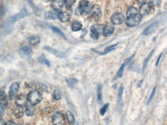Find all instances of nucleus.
I'll use <instances>...</instances> for the list:
<instances>
[{
    "label": "nucleus",
    "instance_id": "obj_1",
    "mask_svg": "<svg viewBox=\"0 0 167 125\" xmlns=\"http://www.w3.org/2000/svg\"><path fill=\"white\" fill-rule=\"evenodd\" d=\"M27 100L32 105L40 103L43 99V95L40 90H35L30 91L27 96Z\"/></svg>",
    "mask_w": 167,
    "mask_h": 125
},
{
    "label": "nucleus",
    "instance_id": "obj_2",
    "mask_svg": "<svg viewBox=\"0 0 167 125\" xmlns=\"http://www.w3.org/2000/svg\"><path fill=\"white\" fill-rule=\"evenodd\" d=\"M142 18L143 17L139 13L128 16L125 19V24L127 26L131 28L137 26L142 21Z\"/></svg>",
    "mask_w": 167,
    "mask_h": 125
},
{
    "label": "nucleus",
    "instance_id": "obj_3",
    "mask_svg": "<svg viewBox=\"0 0 167 125\" xmlns=\"http://www.w3.org/2000/svg\"><path fill=\"white\" fill-rule=\"evenodd\" d=\"M92 6L87 0H81L79 3L78 10L81 14L86 15L91 12Z\"/></svg>",
    "mask_w": 167,
    "mask_h": 125
},
{
    "label": "nucleus",
    "instance_id": "obj_4",
    "mask_svg": "<svg viewBox=\"0 0 167 125\" xmlns=\"http://www.w3.org/2000/svg\"><path fill=\"white\" fill-rule=\"evenodd\" d=\"M125 21V16L122 13L117 12L112 15L111 17V23L113 24L119 25L122 24Z\"/></svg>",
    "mask_w": 167,
    "mask_h": 125
},
{
    "label": "nucleus",
    "instance_id": "obj_5",
    "mask_svg": "<svg viewBox=\"0 0 167 125\" xmlns=\"http://www.w3.org/2000/svg\"><path fill=\"white\" fill-rule=\"evenodd\" d=\"M61 11L60 9H53V10L47 11L45 13V19L46 20H55L58 19L59 15Z\"/></svg>",
    "mask_w": 167,
    "mask_h": 125
},
{
    "label": "nucleus",
    "instance_id": "obj_6",
    "mask_svg": "<svg viewBox=\"0 0 167 125\" xmlns=\"http://www.w3.org/2000/svg\"><path fill=\"white\" fill-rule=\"evenodd\" d=\"M32 50L31 47L29 46H24L20 48L19 53L21 57L24 59L29 58L31 57Z\"/></svg>",
    "mask_w": 167,
    "mask_h": 125
},
{
    "label": "nucleus",
    "instance_id": "obj_7",
    "mask_svg": "<svg viewBox=\"0 0 167 125\" xmlns=\"http://www.w3.org/2000/svg\"><path fill=\"white\" fill-rule=\"evenodd\" d=\"M152 10V4L149 3H144L139 8V14L142 17L150 13Z\"/></svg>",
    "mask_w": 167,
    "mask_h": 125
},
{
    "label": "nucleus",
    "instance_id": "obj_8",
    "mask_svg": "<svg viewBox=\"0 0 167 125\" xmlns=\"http://www.w3.org/2000/svg\"><path fill=\"white\" fill-rule=\"evenodd\" d=\"M43 49L46 51L47 52H49L51 54L54 55L56 57H58L60 58H64L66 57V54L65 53L61 52V51L55 50L54 48H52L50 46H45L43 47Z\"/></svg>",
    "mask_w": 167,
    "mask_h": 125
},
{
    "label": "nucleus",
    "instance_id": "obj_9",
    "mask_svg": "<svg viewBox=\"0 0 167 125\" xmlns=\"http://www.w3.org/2000/svg\"><path fill=\"white\" fill-rule=\"evenodd\" d=\"M52 122L54 125H63L65 122V118L63 114L57 112L52 118Z\"/></svg>",
    "mask_w": 167,
    "mask_h": 125
},
{
    "label": "nucleus",
    "instance_id": "obj_10",
    "mask_svg": "<svg viewBox=\"0 0 167 125\" xmlns=\"http://www.w3.org/2000/svg\"><path fill=\"white\" fill-rule=\"evenodd\" d=\"M91 12H92V15L95 21H98L102 17V12L101 7L97 4H95L92 6Z\"/></svg>",
    "mask_w": 167,
    "mask_h": 125
},
{
    "label": "nucleus",
    "instance_id": "obj_11",
    "mask_svg": "<svg viewBox=\"0 0 167 125\" xmlns=\"http://www.w3.org/2000/svg\"><path fill=\"white\" fill-rule=\"evenodd\" d=\"M67 11H61L59 15L58 19L62 22H67L69 21L72 17V9H67Z\"/></svg>",
    "mask_w": 167,
    "mask_h": 125
},
{
    "label": "nucleus",
    "instance_id": "obj_12",
    "mask_svg": "<svg viewBox=\"0 0 167 125\" xmlns=\"http://www.w3.org/2000/svg\"><path fill=\"white\" fill-rule=\"evenodd\" d=\"M100 31H101V29L99 25H97V24L92 25L90 28L91 37L95 40L98 39L100 37V32H101Z\"/></svg>",
    "mask_w": 167,
    "mask_h": 125
},
{
    "label": "nucleus",
    "instance_id": "obj_13",
    "mask_svg": "<svg viewBox=\"0 0 167 125\" xmlns=\"http://www.w3.org/2000/svg\"><path fill=\"white\" fill-rule=\"evenodd\" d=\"M114 31V27L112 23H108L103 27L102 33L104 37L110 36Z\"/></svg>",
    "mask_w": 167,
    "mask_h": 125
},
{
    "label": "nucleus",
    "instance_id": "obj_14",
    "mask_svg": "<svg viewBox=\"0 0 167 125\" xmlns=\"http://www.w3.org/2000/svg\"><path fill=\"white\" fill-rule=\"evenodd\" d=\"M19 89V84L18 83L14 82L11 84L9 88V97L10 99H12L14 97Z\"/></svg>",
    "mask_w": 167,
    "mask_h": 125
},
{
    "label": "nucleus",
    "instance_id": "obj_15",
    "mask_svg": "<svg viewBox=\"0 0 167 125\" xmlns=\"http://www.w3.org/2000/svg\"><path fill=\"white\" fill-rule=\"evenodd\" d=\"M28 13L25 8H24L21 9V11L17 13V14L15 15L14 16L12 17L11 18V22H15L18 21L20 19H22L25 17L28 16Z\"/></svg>",
    "mask_w": 167,
    "mask_h": 125
},
{
    "label": "nucleus",
    "instance_id": "obj_16",
    "mask_svg": "<svg viewBox=\"0 0 167 125\" xmlns=\"http://www.w3.org/2000/svg\"><path fill=\"white\" fill-rule=\"evenodd\" d=\"M8 105V101L6 91L4 90H0V106L3 109L7 108Z\"/></svg>",
    "mask_w": 167,
    "mask_h": 125
},
{
    "label": "nucleus",
    "instance_id": "obj_17",
    "mask_svg": "<svg viewBox=\"0 0 167 125\" xmlns=\"http://www.w3.org/2000/svg\"><path fill=\"white\" fill-rule=\"evenodd\" d=\"M27 98L24 95H20L16 98L15 100V104L18 107H24L27 106Z\"/></svg>",
    "mask_w": 167,
    "mask_h": 125
},
{
    "label": "nucleus",
    "instance_id": "obj_18",
    "mask_svg": "<svg viewBox=\"0 0 167 125\" xmlns=\"http://www.w3.org/2000/svg\"><path fill=\"white\" fill-rule=\"evenodd\" d=\"M123 92H124V88L123 86H121L119 89L117 107L118 110H121L123 106Z\"/></svg>",
    "mask_w": 167,
    "mask_h": 125
},
{
    "label": "nucleus",
    "instance_id": "obj_19",
    "mask_svg": "<svg viewBox=\"0 0 167 125\" xmlns=\"http://www.w3.org/2000/svg\"><path fill=\"white\" fill-rule=\"evenodd\" d=\"M65 0H53L52 6L53 9H60L65 4Z\"/></svg>",
    "mask_w": 167,
    "mask_h": 125
},
{
    "label": "nucleus",
    "instance_id": "obj_20",
    "mask_svg": "<svg viewBox=\"0 0 167 125\" xmlns=\"http://www.w3.org/2000/svg\"><path fill=\"white\" fill-rule=\"evenodd\" d=\"M118 45V43H117V44H114V45H113L109 46V47L105 48V50H104L103 52H97V51H95V50H93V51H94V52H95L96 53L99 54V55H105V54H107V53L109 52H111V51L115 50V48H116V47Z\"/></svg>",
    "mask_w": 167,
    "mask_h": 125
},
{
    "label": "nucleus",
    "instance_id": "obj_21",
    "mask_svg": "<svg viewBox=\"0 0 167 125\" xmlns=\"http://www.w3.org/2000/svg\"><path fill=\"white\" fill-rule=\"evenodd\" d=\"M157 24H158L157 23H154L151 24V25H149L144 30V32H143V35H145V36H148V35L151 34L156 29Z\"/></svg>",
    "mask_w": 167,
    "mask_h": 125
},
{
    "label": "nucleus",
    "instance_id": "obj_22",
    "mask_svg": "<svg viewBox=\"0 0 167 125\" xmlns=\"http://www.w3.org/2000/svg\"><path fill=\"white\" fill-rule=\"evenodd\" d=\"M82 25L79 21H74L71 24V29L74 32H77L82 29Z\"/></svg>",
    "mask_w": 167,
    "mask_h": 125
},
{
    "label": "nucleus",
    "instance_id": "obj_23",
    "mask_svg": "<svg viewBox=\"0 0 167 125\" xmlns=\"http://www.w3.org/2000/svg\"><path fill=\"white\" fill-rule=\"evenodd\" d=\"M40 42V38L38 35H33L29 39V44L31 46H36Z\"/></svg>",
    "mask_w": 167,
    "mask_h": 125
},
{
    "label": "nucleus",
    "instance_id": "obj_24",
    "mask_svg": "<svg viewBox=\"0 0 167 125\" xmlns=\"http://www.w3.org/2000/svg\"><path fill=\"white\" fill-rule=\"evenodd\" d=\"M65 118L67 120V121L71 124L73 125L75 122V119L74 116L70 111H67L65 113Z\"/></svg>",
    "mask_w": 167,
    "mask_h": 125
},
{
    "label": "nucleus",
    "instance_id": "obj_25",
    "mask_svg": "<svg viewBox=\"0 0 167 125\" xmlns=\"http://www.w3.org/2000/svg\"><path fill=\"white\" fill-rule=\"evenodd\" d=\"M36 111V109L32 106H29L25 110V113L28 117L32 116L35 114Z\"/></svg>",
    "mask_w": 167,
    "mask_h": 125
},
{
    "label": "nucleus",
    "instance_id": "obj_26",
    "mask_svg": "<svg viewBox=\"0 0 167 125\" xmlns=\"http://www.w3.org/2000/svg\"><path fill=\"white\" fill-rule=\"evenodd\" d=\"M14 114L15 117L17 118L22 117L24 115V111L22 108L18 107L15 109L14 111Z\"/></svg>",
    "mask_w": 167,
    "mask_h": 125
},
{
    "label": "nucleus",
    "instance_id": "obj_27",
    "mask_svg": "<svg viewBox=\"0 0 167 125\" xmlns=\"http://www.w3.org/2000/svg\"><path fill=\"white\" fill-rule=\"evenodd\" d=\"M38 61L41 64H45L48 67H50L51 66V63H50V61L46 58L45 56L43 54H41L39 56V58H38Z\"/></svg>",
    "mask_w": 167,
    "mask_h": 125
},
{
    "label": "nucleus",
    "instance_id": "obj_28",
    "mask_svg": "<svg viewBox=\"0 0 167 125\" xmlns=\"http://www.w3.org/2000/svg\"><path fill=\"white\" fill-rule=\"evenodd\" d=\"M51 29H52L54 33L58 34V35H59V36L61 37H62V38L64 39L67 40V38L66 37L65 35H64V34L62 33V31H61L59 29H58L57 27L53 26L51 27Z\"/></svg>",
    "mask_w": 167,
    "mask_h": 125
},
{
    "label": "nucleus",
    "instance_id": "obj_29",
    "mask_svg": "<svg viewBox=\"0 0 167 125\" xmlns=\"http://www.w3.org/2000/svg\"><path fill=\"white\" fill-rule=\"evenodd\" d=\"M154 50H155V49H153V50H152V52L149 53V55H148L147 58L144 61V63H143V68H142L143 71H144V70L146 68L148 64V61L150 60V58H151L153 54Z\"/></svg>",
    "mask_w": 167,
    "mask_h": 125
},
{
    "label": "nucleus",
    "instance_id": "obj_30",
    "mask_svg": "<svg viewBox=\"0 0 167 125\" xmlns=\"http://www.w3.org/2000/svg\"><path fill=\"white\" fill-rule=\"evenodd\" d=\"M138 13L137 9L134 7H131L130 8H128L127 9V12H126V16L132 15L135 14L137 13Z\"/></svg>",
    "mask_w": 167,
    "mask_h": 125
},
{
    "label": "nucleus",
    "instance_id": "obj_31",
    "mask_svg": "<svg viewBox=\"0 0 167 125\" xmlns=\"http://www.w3.org/2000/svg\"><path fill=\"white\" fill-rule=\"evenodd\" d=\"M127 65V64L125 62L122 64V66H121L120 68H119L117 74V78H121L122 77V76H123L124 69L125 68V66Z\"/></svg>",
    "mask_w": 167,
    "mask_h": 125
},
{
    "label": "nucleus",
    "instance_id": "obj_32",
    "mask_svg": "<svg viewBox=\"0 0 167 125\" xmlns=\"http://www.w3.org/2000/svg\"><path fill=\"white\" fill-rule=\"evenodd\" d=\"M53 96L55 100H59L62 97V93L59 90H55L53 91Z\"/></svg>",
    "mask_w": 167,
    "mask_h": 125
},
{
    "label": "nucleus",
    "instance_id": "obj_33",
    "mask_svg": "<svg viewBox=\"0 0 167 125\" xmlns=\"http://www.w3.org/2000/svg\"><path fill=\"white\" fill-rule=\"evenodd\" d=\"M102 86L101 84H97V100L98 102H101L102 101Z\"/></svg>",
    "mask_w": 167,
    "mask_h": 125
},
{
    "label": "nucleus",
    "instance_id": "obj_34",
    "mask_svg": "<svg viewBox=\"0 0 167 125\" xmlns=\"http://www.w3.org/2000/svg\"><path fill=\"white\" fill-rule=\"evenodd\" d=\"M36 87L37 88L38 90L40 91H44V92H47L48 91V88L46 86L45 84L42 83H38L36 84Z\"/></svg>",
    "mask_w": 167,
    "mask_h": 125
},
{
    "label": "nucleus",
    "instance_id": "obj_35",
    "mask_svg": "<svg viewBox=\"0 0 167 125\" xmlns=\"http://www.w3.org/2000/svg\"><path fill=\"white\" fill-rule=\"evenodd\" d=\"M76 0H65V4L66 8L67 9H71L72 6L75 3Z\"/></svg>",
    "mask_w": 167,
    "mask_h": 125
},
{
    "label": "nucleus",
    "instance_id": "obj_36",
    "mask_svg": "<svg viewBox=\"0 0 167 125\" xmlns=\"http://www.w3.org/2000/svg\"><path fill=\"white\" fill-rule=\"evenodd\" d=\"M109 106V104L107 103L104 105L101 109H100V113L102 116L104 115Z\"/></svg>",
    "mask_w": 167,
    "mask_h": 125
},
{
    "label": "nucleus",
    "instance_id": "obj_37",
    "mask_svg": "<svg viewBox=\"0 0 167 125\" xmlns=\"http://www.w3.org/2000/svg\"><path fill=\"white\" fill-rule=\"evenodd\" d=\"M155 91H156V86L154 87L153 89V91H152L151 95L149 96V98H148V104H149L152 102L153 98L154 96L155 95Z\"/></svg>",
    "mask_w": 167,
    "mask_h": 125
},
{
    "label": "nucleus",
    "instance_id": "obj_38",
    "mask_svg": "<svg viewBox=\"0 0 167 125\" xmlns=\"http://www.w3.org/2000/svg\"><path fill=\"white\" fill-rule=\"evenodd\" d=\"M68 83L70 85H73L75 84L78 82V80L75 78H71V79L67 80Z\"/></svg>",
    "mask_w": 167,
    "mask_h": 125
},
{
    "label": "nucleus",
    "instance_id": "obj_39",
    "mask_svg": "<svg viewBox=\"0 0 167 125\" xmlns=\"http://www.w3.org/2000/svg\"><path fill=\"white\" fill-rule=\"evenodd\" d=\"M162 0H152V5L154 6H158L161 3Z\"/></svg>",
    "mask_w": 167,
    "mask_h": 125
},
{
    "label": "nucleus",
    "instance_id": "obj_40",
    "mask_svg": "<svg viewBox=\"0 0 167 125\" xmlns=\"http://www.w3.org/2000/svg\"><path fill=\"white\" fill-rule=\"evenodd\" d=\"M5 8L3 6H0V19L3 17V15L5 14Z\"/></svg>",
    "mask_w": 167,
    "mask_h": 125
},
{
    "label": "nucleus",
    "instance_id": "obj_41",
    "mask_svg": "<svg viewBox=\"0 0 167 125\" xmlns=\"http://www.w3.org/2000/svg\"><path fill=\"white\" fill-rule=\"evenodd\" d=\"M5 114V111L3 110V108L0 106V117H3Z\"/></svg>",
    "mask_w": 167,
    "mask_h": 125
},
{
    "label": "nucleus",
    "instance_id": "obj_42",
    "mask_svg": "<svg viewBox=\"0 0 167 125\" xmlns=\"http://www.w3.org/2000/svg\"><path fill=\"white\" fill-rule=\"evenodd\" d=\"M7 125H17L14 121H9L7 123Z\"/></svg>",
    "mask_w": 167,
    "mask_h": 125
},
{
    "label": "nucleus",
    "instance_id": "obj_43",
    "mask_svg": "<svg viewBox=\"0 0 167 125\" xmlns=\"http://www.w3.org/2000/svg\"><path fill=\"white\" fill-rule=\"evenodd\" d=\"M0 125H7V123L3 120L0 119Z\"/></svg>",
    "mask_w": 167,
    "mask_h": 125
},
{
    "label": "nucleus",
    "instance_id": "obj_44",
    "mask_svg": "<svg viewBox=\"0 0 167 125\" xmlns=\"http://www.w3.org/2000/svg\"><path fill=\"white\" fill-rule=\"evenodd\" d=\"M162 53L160 54V55L159 56V57H158V59H157V62H156V66H158V64H159V62L160 60L161 57L162 56Z\"/></svg>",
    "mask_w": 167,
    "mask_h": 125
},
{
    "label": "nucleus",
    "instance_id": "obj_45",
    "mask_svg": "<svg viewBox=\"0 0 167 125\" xmlns=\"http://www.w3.org/2000/svg\"><path fill=\"white\" fill-rule=\"evenodd\" d=\"M72 125H79V122H78V121H75V123H74V124Z\"/></svg>",
    "mask_w": 167,
    "mask_h": 125
},
{
    "label": "nucleus",
    "instance_id": "obj_46",
    "mask_svg": "<svg viewBox=\"0 0 167 125\" xmlns=\"http://www.w3.org/2000/svg\"><path fill=\"white\" fill-rule=\"evenodd\" d=\"M142 82H143V80H141V81L139 82V83L138 85L139 87H141V84H142V83H143Z\"/></svg>",
    "mask_w": 167,
    "mask_h": 125
},
{
    "label": "nucleus",
    "instance_id": "obj_47",
    "mask_svg": "<svg viewBox=\"0 0 167 125\" xmlns=\"http://www.w3.org/2000/svg\"><path fill=\"white\" fill-rule=\"evenodd\" d=\"M44 2L48 3L51 1V0H43Z\"/></svg>",
    "mask_w": 167,
    "mask_h": 125
}]
</instances>
